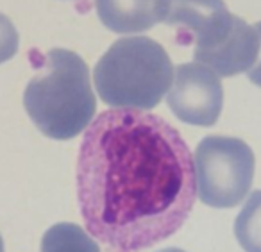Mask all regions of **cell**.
<instances>
[{
    "mask_svg": "<svg viewBox=\"0 0 261 252\" xmlns=\"http://www.w3.org/2000/svg\"><path fill=\"white\" fill-rule=\"evenodd\" d=\"M254 27H256L257 34H259V43H261V22H257ZM247 75H249L250 83L261 88V47H259V56H257V59H256V63H254L252 68H250L249 72H247Z\"/></svg>",
    "mask_w": 261,
    "mask_h": 252,
    "instance_id": "obj_12",
    "label": "cell"
},
{
    "mask_svg": "<svg viewBox=\"0 0 261 252\" xmlns=\"http://www.w3.org/2000/svg\"><path fill=\"white\" fill-rule=\"evenodd\" d=\"M234 15L224 0H168V13L163 23L179 27L195 41L193 52L210 51L231 34Z\"/></svg>",
    "mask_w": 261,
    "mask_h": 252,
    "instance_id": "obj_6",
    "label": "cell"
},
{
    "mask_svg": "<svg viewBox=\"0 0 261 252\" xmlns=\"http://www.w3.org/2000/svg\"><path fill=\"white\" fill-rule=\"evenodd\" d=\"M167 104L181 122L199 127L215 125L224 104L220 77L199 61L179 65L168 90Z\"/></svg>",
    "mask_w": 261,
    "mask_h": 252,
    "instance_id": "obj_5",
    "label": "cell"
},
{
    "mask_svg": "<svg viewBox=\"0 0 261 252\" xmlns=\"http://www.w3.org/2000/svg\"><path fill=\"white\" fill-rule=\"evenodd\" d=\"M0 252H4V241H2V236H0Z\"/></svg>",
    "mask_w": 261,
    "mask_h": 252,
    "instance_id": "obj_14",
    "label": "cell"
},
{
    "mask_svg": "<svg viewBox=\"0 0 261 252\" xmlns=\"http://www.w3.org/2000/svg\"><path fill=\"white\" fill-rule=\"evenodd\" d=\"M41 252H100V248L81 225L61 222L43 234Z\"/></svg>",
    "mask_w": 261,
    "mask_h": 252,
    "instance_id": "obj_9",
    "label": "cell"
},
{
    "mask_svg": "<svg viewBox=\"0 0 261 252\" xmlns=\"http://www.w3.org/2000/svg\"><path fill=\"white\" fill-rule=\"evenodd\" d=\"M93 83L102 102L111 108L147 111L168 93L174 83V65L152 38H122L97 61Z\"/></svg>",
    "mask_w": 261,
    "mask_h": 252,
    "instance_id": "obj_3",
    "label": "cell"
},
{
    "mask_svg": "<svg viewBox=\"0 0 261 252\" xmlns=\"http://www.w3.org/2000/svg\"><path fill=\"white\" fill-rule=\"evenodd\" d=\"M23 106L40 133L52 140H72L86 131L97 98L83 58L66 48L48 51L43 70L27 83Z\"/></svg>",
    "mask_w": 261,
    "mask_h": 252,
    "instance_id": "obj_2",
    "label": "cell"
},
{
    "mask_svg": "<svg viewBox=\"0 0 261 252\" xmlns=\"http://www.w3.org/2000/svg\"><path fill=\"white\" fill-rule=\"evenodd\" d=\"M20 36L16 27L6 15L0 13V65L8 63L18 52Z\"/></svg>",
    "mask_w": 261,
    "mask_h": 252,
    "instance_id": "obj_11",
    "label": "cell"
},
{
    "mask_svg": "<svg viewBox=\"0 0 261 252\" xmlns=\"http://www.w3.org/2000/svg\"><path fill=\"white\" fill-rule=\"evenodd\" d=\"M259 34L256 27L234 15L231 34L220 45L210 51L193 52L195 61L210 66L218 77H232L245 73L259 56Z\"/></svg>",
    "mask_w": 261,
    "mask_h": 252,
    "instance_id": "obj_7",
    "label": "cell"
},
{
    "mask_svg": "<svg viewBox=\"0 0 261 252\" xmlns=\"http://www.w3.org/2000/svg\"><path fill=\"white\" fill-rule=\"evenodd\" d=\"M197 197L186 141L161 116L142 109L100 113L84 131L77 198L86 229L115 252H136L170 238Z\"/></svg>",
    "mask_w": 261,
    "mask_h": 252,
    "instance_id": "obj_1",
    "label": "cell"
},
{
    "mask_svg": "<svg viewBox=\"0 0 261 252\" xmlns=\"http://www.w3.org/2000/svg\"><path fill=\"white\" fill-rule=\"evenodd\" d=\"M98 20L111 33L133 34L165 22L168 0H95Z\"/></svg>",
    "mask_w": 261,
    "mask_h": 252,
    "instance_id": "obj_8",
    "label": "cell"
},
{
    "mask_svg": "<svg viewBox=\"0 0 261 252\" xmlns=\"http://www.w3.org/2000/svg\"><path fill=\"white\" fill-rule=\"evenodd\" d=\"M160 252H185V250H181V248H174V247H168V248H163V250H160Z\"/></svg>",
    "mask_w": 261,
    "mask_h": 252,
    "instance_id": "obj_13",
    "label": "cell"
},
{
    "mask_svg": "<svg viewBox=\"0 0 261 252\" xmlns=\"http://www.w3.org/2000/svg\"><path fill=\"white\" fill-rule=\"evenodd\" d=\"M193 163L199 197L211 208H234L252 186L256 159L238 138L206 136L197 145Z\"/></svg>",
    "mask_w": 261,
    "mask_h": 252,
    "instance_id": "obj_4",
    "label": "cell"
},
{
    "mask_svg": "<svg viewBox=\"0 0 261 252\" xmlns=\"http://www.w3.org/2000/svg\"><path fill=\"white\" fill-rule=\"evenodd\" d=\"M234 234L245 252H261V190L250 193L236 216Z\"/></svg>",
    "mask_w": 261,
    "mask_h": 252,
    "instance_id": "obj_10",
    "label": "cell"
}]
</instances>
